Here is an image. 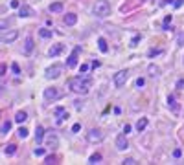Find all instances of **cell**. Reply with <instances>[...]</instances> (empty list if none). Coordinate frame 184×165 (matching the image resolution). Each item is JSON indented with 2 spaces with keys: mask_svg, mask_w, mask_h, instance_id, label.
I'll list each match as a JSON object with an SVG mask.
<instances>
[{
  "mask_svg": "<svg viewBox=\"0 0 184 165\" xmlns=\"http://www.w3.org/2000/svg\"><path fill=\"white\" fill-rule=\"evenodd\" d=\"M70 86V90L75 92V94H86L90 90V86H92V81L90 79H83V77H75V79H72L68 83Z\"/></svg>",
  "mask_w": 184,
  "mask_h": 165,
  "instance_id": "cell-1",
  "label": "cell"
},
{
  "mask_svg": "<svg viewBox=\"0 0 184 165\" xmlns=\"http://www.w3.org/2000/svg\"><path fill=\"white\" fill-rule=\"evenodd\" d=\"M94 15L100 18H105L107 15H111V4L107 0H98L94 4Z\"/></svg>",
  "mask_w": 184,
  "mask_h": 165,
  "instance_id": "cell-2",
  "label": "cell"
},
{
  "mask_svg": "<svg viewBox=\"0 0 184 165\" xmlns=\"http://www.w3.org/2000/svg\"><path fill=\"white\" fill-rule=\"evenodd\" d=\"M127 79H129V72L127 70H120V72H118V73H114V86L116 88H122L125 83H127Z\"/></svg>",
  "mask_w": 184,
  "mask_h": 165,
  "instance_id": "cell-3",
  "label": "cell"
},
{
  "mask_svg": "<svg viewBox=\"0 0 184 165\" xmlns=\"http://www.w3.org/2000/svg\"><path fill=\"white\" fill-rule=\"evenodd\" d=\"M103 138H105V134L100 128H92L89 134H86V139H89L90 143H100V141H103Z\"/></svg>",
  "mask_w": 184,
  "mask_h": 165,
  "instance_id": "cell-4",
  "label": "cell"
},
{
  "mask_svg": "<svg viewBox=\"0 0 184 165\" xmlns=\"http://www.w3.org/2000/svg\"><path fill=\"white\" fill-rule=\"evenodd\" d=\"M63 73V66L61 64H52L50 68H46V79H57Z\"/></svg>",
  "mask_w": 184,
  "mask_h": 165,
  "instance_id": "cell-5",
  "label": "cell"
},
{
  "mask_svg": "<svg viewBox=\"0 0 184 165\" xmlns=\"http://www.w3.org/2000/svg\"><path fill=\"white\" fill-rule=\"evenodd\" d=\"M17 39H18V31H17V29L6 31V33H0V42L9 44V42H13V40H17Z\"/></svg>",
  "mask_w": 184,
  "mask_h": 165,
  "instance_id": "cell-6",
  "label": "cell"
},
{
  "mask_svg": "<svg viewBox=\"0 0 184 165\" xmlns=\"http://www.w3.org/2000/svg\"><path fill=\"white\" fill-rule=\"evenodd\" d=\"M79 51H81V48L78 46L70 55H68V61H67V68H75L78 66V57H79Z\"/></svg>",
  "mask_w": 184,
  "mask_h": 165,
  "instance_id": "cell-7",
  "label": "cell"
},
{
  "mask_svg": "<svg viewBox=\"0 0 184 165\" xmlns=\"http://www.w3.org/2000/svg\"><path fill=\"white\" fill-rule=\"evenodd\" d=\"M59 97H61V92L57 90L55 86L46 88V90H44V99H46V101H55V99H59Z\"/></svg>",
  "mask_w": 184,
  "mask_h": 165,
  "instance_id": "cell-8",
  "label": "cell"
},
{
  "mask_svg": "<svg viewBox=\"0 0 184 165\" xmlns=\"http://www.w3.org/2000/svg\"><path fill=\"white\" fill-rule=\"evenodd\" d=\"M116 149H118V150H125V149H129V141H127L125 134H120V136L116 138Z\"/></svg>",
  "mask_w": 184,
  "mask_h": 165,
  "instance_id": "cell-9",
  "label": "cell"
},
{
  "mask_svg": "<svg viewBox=\"0 0 184 165\" xmlns=\"http://www.w3.org/2000/svg\"><path fill=\"white\" fill-rule=\"evenodd\" d=\"M46 145H48L52 150H55V149L59 147V138H57V134H48V138H46Z\"/></svg>",
  "mask_w": 184,
  "mask_h": 165,
  "instance_id": "cell-10",
  "label": "cell"
},
{
  "mask_svg": "<svg viewBox=\"0 0 184 165\" xmlns=\"http://www.w3.org/2000/svg\"><path fill=\"white\" fill-rule=\"evenodd\" d=\"M55 116H57V125H61L64 119H68V112H67L63 106H57V108H55Z\"/></svg>",
  "mask_w": 184,
  "mask_h": 165,
  "instance_id": "cell-11",
  "label": "cell"
},
{
  "mask_svg": "<svg viewBox=\"0 0 184 165\" xmlns=\"http://www.w3.org/2000/svg\"><path fill=\"white\" fill-rule=\"evenodd\" d=\"M33 15H35V11L30 6H20L18 7V17H33Z\"/></svg>",
  "mask_w": 184,
  "mask_h": 165,
  "instance_id": "cell-12",
  "label": "cell"
},
{
  "mask_svg": "<svg viewBox=\"0 0 184 165\" xmlns=\"http://www.w3.org/2000/svg\"><path fill=\"white\" fill-rule=\"evenodd\" d=\"M35 48V42H33V37H26V42H24V53L30 55Z\"/></svg>",
  "mask_w": 184,
  "mask_h": 165,
  "instance_id": "cell-13",
  "label": "cell"
},
{
  "mask_svg": "<svg viewBox=\"0 0 184 165\" xmlns=\"http://www.w3.org/2000/svg\"><path fill=\"white\" fill-rule=\"evenodd\" d=\"M63 50H64L63 44H53V46L50 48V51H48V55H50V57H57V55H59Z\"/></svg>",
  "mask_w": 184,
  "mask_h": 165,
  "instance_id": "cell-14",
  "label": "cell"
},
{
  "mask_svg": "<svg viewBox=\"0 0 184 165\" xmlns=\"http://www.w3.org/2000/svg\"><path fill=\"white\" fill-rule=\"evenodd\" d=\"M63 20H64V24H67V26H74L75 22H78V15H75V13H67Z\"/></svg>",
  "mask_w": 184,
  "mask_h": 165,
  "instance_id": "cell-15",
  "label": "cell"
},
{
  "mask_svg": "<svg viewBox=\"0 0 184 165\" xmlns=\"http://www.w3.org/2000/svg\"><path fill=\"white\" fill-rule=\"evenodd\" d=\"M168 105H169V108L173 110V112H179V105H177V99H175V95H169L168 97Z\"/></svg>",
  "mask_w": 184,
  "mask_h": 165,
  "instance_id": "cell-16",
  "label": "cell"
},
{
  "mask_svg": "<svg viewBox=\"0 0 184 165\" xmlns=\"http://www.w3.org/2000/svg\"><path fill=\"white\" fill-rule=\"evenodd\" d=\"M98 48H100L101 53H107V51H109V44H107V40H105L103 37L98 39Z\"/></svg>",
  "mask_w": 184,
  "mask_h": 165,
  "instance_id": "cell-17",
  "label": "cell"
},
{
  "mask_svg": "<svg viewBox=\"0 0 184 165\" xmlns=\"http://www.w3.org/2000/svg\"><path fill=\"white\" fill-rule=\"evenodd\" d=\"M63 9H64L63 2H53V4H50V11H52V13H61Z\"/></svg>",
  "mask_w": 184,
  "mask_h": 165,
  "instance_id": "cell-18",
  "label": "cell"
},
{
  "mask_svg": "<svg viewBox=\"0 0 184 165\" xmlns=\"http://www.w3.org/2000/svg\"><path fill=\"white\" fill-rule=\"evenodd\" d=\"M146 127H147V117H140L136 121V130L142 132V130H146Z\"/></svg>",
  "mask_w": 184,
  "mask_h": 165,
  "instance_id": "cell-19",
  "label": "cell"
},
{
  "mask_svg": "<svg viewBox=\"0 0 184 165\" xmlns=\"http://www.w3.org/2000/svg\"><path fill=\"white\" fill-rule=\"evenodd\" d=\"M42 138H44V128L39 125V127L35 128V141H37V143H41V141H42Z\"/></svg>",
  "mask_w": 184,
  "mask_h": 165,
  "instance_id": "cell-20",
  "label": "cell"
},
{
  "mask_svg": "<svg viewBox=\"0 0 184 165\" xmlns=\"http://www.w3.org/2000/svg\"><path fill=\"white\" fill-rule=\"evenodd\" d=\"M26 119H28V114L24 112V110H20V112H17V116H15V121H17V123H24Z\"/></svg>",
  "mask_w": 184,
  "mask_h": 165,
  "instance_id": "cell-21",
  "label": "cell"
},
{
  "mask_svg": "<svg viewBox=\"0 0 184 165\" xmlns=\"http://www.w3.org/2000/svg\"><path fill=\"white\" fill-rule=\"evenodd\" d=\"M11 24H13V18H11V17H9V18H4V20H0V29H7Z\"/></svg>",
  "mask_w": 184,
  "mask_h": 165,
  "instance_id": "cell-22",
  "label": "cell"
},
{
  "mask_svg": "<svg viewBox=\"0 0 184 165\" xmlns=\"http://www.w3.org/2000/svg\"><path fill=\"white\" fill-rule=\"evenodd\" d=\"M39 35H41L42 39H52V35H53V31H52V29H46V28H42V29L39 31Z\"/></svg>",
  "mask_w": 184,
  "mask_h": 165,
  "instance_id": "cell-23",
  "label": "cell"
},
{
  "mask_svg": "<svg viewBox=\"0 0 184 165\" xmlns=\"http://www.w3.org/2000/svg\"><path fill=\"white\" fill-rule=\"evenodd\" d=\"M6 154H7V156H13V154L17 152V145H15V143H9V145L6 147V150H4Z\"/></svg>",
  "mask_w": 184,
  "mask_h": 165,
  "instance_id": "cell-24",
  "label": "cell"
},
{
  "mask_svg": "<svg viewBox=\"0 0 184 165\" xmlns=\"http://www.w3.org/2000/svg\"><path fill=\"white\" fill-rule=\"evenodd\" d=\"M147 72H149V75H158L160 73V68H158V66H155V64H149V68H147Z\"/></svg>",
  "mask_w": 184,
  "mask_h": 165,
  "instance_id": "cell-25",
  "label": "cell"
},
{
  "mask_svg": "<svg viewBox=\"0 0 184 165\" xmlns=\"http://www.w3.org/2000/svg\"><path fill=\"white\" fill-rule=\"evenodd\" d=\"M101 161V154H92L90 156V160H89V163L90 165H94V163H100Z\"/></svg>",
  "mask_w": 184,
  "mask_h": 165,
  "instance_id": "cell-26",
  "label": "cell"
},
{
  "mask_svg": "<svg viewBox=\"0 0 184 165\" xmlns=\"http://www.w3.org/2000/svg\"><path fill=\"white\" fill-rule=\"evenodd\" d=\"M9 130H11V121H6V123L2 125V134H7Z\"/></svg>",
  "mask_w": 184,
  "mask_h": 165,
  "instance_id": "cell-27",
  "label": "cell"
},
{
  "mask_svg": "<svg viewBox=\"0 0 184 165\" xmlns=\"http://www.w3.org/2000/svg\"><path fill=\"white\" fill-rule=\"evenodd\" d=\"M17 134H18V138H22V139H24V138L28 136V130H26L24 127H20V128L17 130Z\"/></svg>",
  "mask_w": 184,
  "mask_h": 165,
  "instance_id": "cell-28",
  "label": "cell"
},
{
  "mask_svg": "<svg viewBox=\"0 0 184 165\" xmlns=\"http://www.w3.org/2000/svg\"><path fill=\"white\" fill-rule=\"evenodd\" d=\"M44 163L50 165V163H57V156H46L44 158Z\"/></svg>",
  "mask_w": 184,
  "mask_h": 165,
  "instance_id": "cell-29",
  "label": "cell"
},
{
  "mask_svg": "<svg viewBox=\"0 0 184 165\" xmlns=\"http://www.w3.org/2000/svg\"><path fill=\"white\" fill-rule=\"evenodd\" d=\"M169 24H171V15H166V18H164V29H168Z\"/></svg>",
  "mask_w": 184,
  "mask_h": 165,
  "instance_id": "cell-30",
  "label": "cell"
},
{
  "mask_svg": "<svg viewBox=\"0 0 184 165\" xmlns=\"http://www.w3.org/2000/svg\"><path fill=\"white\" fill-rule=\"evenodd\" d=\"M11 70H13V73H15V75H20V68H18V64H17V62H13V64H11Z\"/></svg>",
  "mask_w": 184,
  "mask_h": 165,
  "instance_id": "cell-31",
  "label": "cell"
},
{
  "mask_svg": "<svg viewBox=\"0 0 184 165\" xmlns=\"http://www.w3.org/2000/svg\"><path fill=\"white\" fill-rule=\"evenodd\" d=\"M122 163H123V165H134V163H136V160H133V158H127V160H123Z\"/></svg>",
  "mask_w": 184,
  "mask_h": 165,
  "instance_id": "cell-32",
  "label": "cell"
},
{
  "mask_svg": "<svg viewBox=\"0 0 184 165\" xmlns=\"http://www.w3.org/2000/svg\"><path fill=\"white\" fill-rule=\"evenodd\" d=\"M177 44H179V46H184V33H180V35H179V39H177Z\"/></svg>",
  "mask_w": 184,
  "mask_h": 165,
  "instance_id": "cell-33",
  "label": "cell"
},
{
  "mask_svg": "<svg viewBox=\"0 0 184 165\" xmlns=\"http://www.w3.org/2000/svg\"><path fill=\"white\" fill-rule=\"evenodd\" d=\"M138 40H140V35L133 37V40H131V48H134V46H136V44H138Z\"/></svg>",
  "mask_w": 184,
  "mask_h": 165,
  "instance_id": "cell-34",
  "label": "cell"
},
{
  "mask_svg": "<svg viewBox=\"0 0 184 165\" xmlns=\"http://www.w3.org/2000/svg\"><path fill=\"white\" fill-rule=\"evenodd\" d=\"M162 53V50H151L149 51V57H155V55H160Z\"/></svg>",
  "mask_w": 184,
  "mask_h": 165,
  "instance_id": "cell-35",
  "label": "cell"
},
{
  "mask_svg": "<svg viewBox=\"0 0 184 165\" xmlns=\"http://www.w3.org/2000/svg\"><path fill=\"white\" fill-rule=\"evenodd\" d=\"M35 156H44V149H35Z\"/></svg>",
  "mask_w": 184,
  "mask_h": 165,
  "instance_id": "cell-36",
  "label": "cell"
},
{
  "mask_svg": "<svg viewBox=\"0 0 184 165\" xmlns=\"http://www.w3.org/2000/svg\"><path fill=\"white\" fill-rule=\"evenodd\" d=\"M79 130H81V125H79V123H75V125L72 127V132H79Z\"/></svg>",
  "mask_w": 184,
  "mask_h": 165,
  "instance_id": "cell-37",
  "label": "cell"
},
{
  "mask_svg": "<svg viewBox=\"0 0 184 165\" xmlns=\"http://www.w3.org/2000/svg\"><path fill=\"white\" fill-rule=\"evenodd\" d=\"M177 88H179V90H182V88H184V81H182V79L177 81Z\"/></svg>",
  "mask_w": 184,
  "mask_h": 165,
  "instance_id": "cell-38",
  "label": "cell"
},
{
  "mask_svg": "<svg viewBox=\"0 0 184 165\" xmlns=\"http://www.w3.org/2000/svg\"><path fill=\"white\" fill-rule=\"evenodd\" d=\"M180 149H175V150H173V156H175V158H180Z\"/></svg>",
  "mask_w": 184,
  "mask_h": 165,
  "instance_id": "cell-39",
  "label": "cell"
},
{
  "mask_svg": "<svg viewBox=\"0 0 184 165\" xmlns=\"http://www.w3.org/2000/svg\"><path fill=\"white\" fill-rule=\"evenodd\" d=\"M4 86H6V83H4V79H2V77H0V94L4 92Z\"/></svg>",
  "mask_w": 184,
  "mask_h": 165,
  "instance_id": "cell-40",
  "label": "cell"
},
{
  "mask_svg": "<svg viewBox=\"0 0 184 165\" xmlns=\"http://www.w3.org/2000/svg\"><path fill=\"white\" fill-rule=\"evenodd\" d=\"M4 72H6V64H0V77H4Z\"/></svg>",
  "mask_w": 184,
  "mask_h": 165,
  "instance_id": "cell-41",
  "label": "cell"
},
{
  "mask_svg": "<svg viewBox=\"0 0 184 165\" xmlns=\"http://www.w3.org/2000/svg\"><path fill=\"white\" fill-rule=\"evenodd\" d=\"M74 106L79 110V108H83V103H81V101H74Z\"/></svg>",
  "mask_w": 184,
  "mask_h": 165,
  "instance_id": "cell-42",
  "label": "cell"
},
{
  "mask_svg": "<svg viewBox=\"0 0 184 165\" xmlns=\"http://www.w3.org/2000/svg\"><path fill=\"white\" fill-rule=\"evenodd\" d=\"M11 7H20V4H18V0H11Z\"/></svg>",
  "mask_w": 184,
  "mask_h": 165,
  "instance_id": "cell-43",
  "label": "cell"
},
{
  "mask_svg": "<svg viewBox=\"0 0 184 165\" xmlns=\"http://www.w3.org/2000/svg\"><path fill=\"white\" fill-rule=\"evenodd\" d=\"M123 132H125V134H129V132H131V125H125V127H123Z\"/></svg>",
  "mask_w": 184,
  "mask_h": 165,
  "instance_id": "cell-44",
  "label": "cell"
},
{
  "mask_svg": "<svg viewBox=\"0 0 184 165\" xmlns=\"http://www.w3.org/2000/svg\"><path fill=\"white\" fill-rule=\"evenodd\" d=\"M144 83H146L144 79H138V81H136V86H138V88H140V86H144Z\"/></svg>",
  "mask_w": 184,
  "mask_h": 165,
  "instance_id": "cell-45",
  "label": "cell"
},
{
  "mask_svg": "<svg viewBox=\"0 0 184 165\" xmlns=\"http://www.w3.org/2000/svg\"><path fill=\"white\" fill-rule=\"evenodd\" d=\"M184 4V0H177V2H175V7H180Z\"/></svg>",
  "mask_w": 184,
  "mask_h": 165,
  "instance_id": "cell-46",
  "label": "cell"
}]
</instances>
